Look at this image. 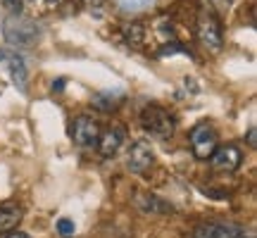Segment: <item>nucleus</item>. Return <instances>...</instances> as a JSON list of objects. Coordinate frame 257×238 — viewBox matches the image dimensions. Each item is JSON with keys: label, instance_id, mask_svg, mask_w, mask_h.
I'll use <instances>...</instances> for the list:
<instances>
[{"label": "nucleus", "instance_id": "f257e3e1", "mask_svg": "<svg viewBox=\"0 0 257 238\" xmlns=\"http://www.w3.org/2000/svg\"><path fill=\"white\" fill-rule=\"evenodd\" d=\"M3 36H5L10 46L31 48L41 38V27H38V22L29 17L10 15V17H5V24H3Z\"/></svg>", "mask_w": 257, "mask_h": 238}, {"label": "nucleus", "instance_id": "f03ea898", "mask_svg": "<svg viewBox=\"0 0 257 238\" xmlns=\"http://www.w3.org/2000/svg\"><path fill=\"white\" fill-rule=\"evenodd\" d=\"M141 124H143V129H146L150 136L162 138V141L174 134V117L165 107H157V105H150V107L143 110Z\"/></svg>", "mask_w": 257, "mask_h": 238}, {"label": "nucleus", "instance_id": "7ed1b4c3", "mask_svg": "<svg viewBox=\"0 0 257 238\" xmlns=\"http://www.w3.org/2000/svg\"><path fill=\"white\" fill-rule=\"evenodd\" d=\"M198 41H200L202 48H207L210 53H219L221 50V43H224L221 24L210 12L200 15V19H198Z\"/></svg>", "mask_w": 257, "mask_h": 238}, {"label": "nucleus", "instance_id": "20e7f679", "mask_svg": "<svg viewBox=\"0 0 257 238\" xmlns=\"http://www.w3.org/2000/svg\"><path fill=\"white\" fill-rule=\"evenodd\" d=\"M191 150L198 160H210V155L217 150V131L210 124H198L191 131Z\"/></svg>", "mask_w": 257, "mask_h": 238}, {"label": "nucleus", "instance_id": "39448f33", "mask_svg": "<svg viewBox=\"0 0 257 238\" xmlns=\"http://www.w3.org/2000/svg\"><path fill=\"white\" fill-rule=\"evenodd\" d=\"M0 64L5 67L12 76L15 86H19V91H27V79H29V69L24 57L19 55L17 50L12 48H0Z\"/></svg>", "mask_w": 257, "mask_h": 238}, {"label": "nucleus", "instance_id": "423d86ee", "mask_svg": "<svg viewBox=\"0 0 257 238\" xmlns=\"http://www.w3.org/2000/svg\"><path fill=\"white\" fill-rule=\"evenodd\" d=\"M98 136H100V127L98 122L88 114H81V117L74 119V127H72V141L76 146L88 148L93 143H98Z\"/></svg>", "mask_w": 257, "mask_h": 238}, {"label": "nucleus", "instance_id": "0eeeda50", "mask_svg": "<svg viewBox=\"0 0 257 238\" xmlns=\"http://www.w3.org/2000/svg\"><path fill=\"white\" fill-rule=\"evenodd\" d=\"M155 162V155H153V150L148 146L146 141H136L134 146L128 148V155H126V167L134 172V174H143L148 172L150 167Z\"/></svg>", "mask_w": 257, "mask_h": 238}, {"label": "nucleus", "instance_id": "6e6552de", "mask_svg": "<svg viewBox=\"0 0 257 238\" xmlns=\"http://www.w3.org/2000/svg\"><path fill=\"white\" fill-rule=\"evenodd\" d=\"M210 162L217 172H226V174H231V172H236V169L240 167V162H243V153H240L236 146H221L210 155Z\"/></svg>", "mask_w": 257, "mask_h": 238}, {"label": "nucleus", "instance_id": "1a4fd4ad", "mask_svg": "<svg viewBox=\"0 0 257 238\" xmlns=\"http://www.w3.org/2000/svg\"><path fill=\"white\" fill-rule=\"evenodd\" d=\"M124 138H126V131H124L121 127H110V129H105L100 136H98V150H100V155H102V157L117 155V150L121 148Z\"/></svg>", "mask_w": 257, "mask_h": 238}, {"label": "nucleus", "instance_id": "9d476101", "mask_svg": "<svg viewBox=\"0 0 257 238\" xmlns=\"http://www.w3.org/2000/svg\"><path fill=\"white\" fill-rule=\"evenodd\" d=\"M134 202H136V207L143 214H169L174 210L167 200H162L160 195H153V193H138Z\"/></svg>", "mask_w": 257, "mask_h": 238}, {"label": "nucleus", "instance_id": "9b49d317", "mask_svg": "<svg viewBox=\"0 0 257 238\" xmlns=\"http://www.w3.org/2000/svg\"><path fill=\"white\" fill-rule=\"evenodd\" d=\"M240 231L236 224H202L193 231V238H236Z\"/></svg>", "mask_w": 257, "mask_h": 238}, {"label": "nucleus", "instance_id": "f8f14e48", "mask_svg": "<svg viewBox=\"0 0 257 238\" xmlns=\"http://www.w3.org/2000/svg\"><path fill=\"white\" fill-rule=\"evenodd\" d=\"M121 100H124V95L117 91H100V93H93L91 98V105L95 107V110L100 112H112L117 110L121 105Z\"/></svg>", "mask_w": 257, "mask_h": 238}, {"label": "nucleus", "instance_id": "ddd939ff", "mask_svg": "<svg viewBox=\"0 0 257 238\" xmlns=\"http://www.w3.org/2000/svg\"><path fill=\"white\" fill-rule=\"evenodd\" d=\"M22 221V210L15 205L0 207V231H12Z\"/></svg>", "mask_w": 257, "mask_h": 238}, {"label": "nucleus", "instance_id": "4468645a", "mask_svg": "<svg viewBox=\"0 0 257 238\" xmlns=\"http://www.w3.org/2000/svg\"><path fill=\"white\" fill-rule=\"evenodd\" d=\"M143 36H146V31H143V24L134 22V24H126V27H124V38H126L128 43H134V46H141V43H143Z\"/></svg>", "mask_w": 257, "mask_h": 238}, {"label": "nucleus", "instance_id": "2eb2a0df", "mask_svg": "<svg viewBox=\"0 0 257 238\" xmlns=\"http://www.w3.org/2000/svg\"><path fill=\"white\" fill-rule=\"evenodd\" d=\"M117 5H119V10H124V12H141V10L150 8L155 0H114Z\"/></svg>", "mask_w": 257, "mask_h": 238}, {"label": "nucleus", "instance_id": "dca6fc26", "mask_svg": "<svg viewBox=\"0 0 257 238\" xmlns=\"http://www.w3.org/2000/svg\"><path fill=\"white\" fill-rule=\"evenodd\" d=\"M57 233L62 238H72L74 236V221L72 219H57Z\"/></svg>", "mask_w": 257, "mask_h": 238}, {"label": "nucleus", "instance_id": "f3484780", "mask_svg": "<svg viewBox=\"0 0 257 238\" xmlns=\"http://www.w3.org/2000/svg\"><path fill=\"white\" fill-rule=\"evenodd\" d=\"M210 5L214 12H219V15H226L231 10V5H233V0H210Z\"/></svg>", "mask_w": 257, "mask_h": 238}, {"label": "nucleus", "instance_id": "a211bd4d", "mask_svg": "<svg viewBox=\"0 0 257 238\" xmlns=\"http://www.w3.org/2000/svg\"><path fill=\"white\" fill-rule=\"evenodd\" d=\"M3 5H5V10H8L10 15H22L24 0H3Z\"/></svg>", "mask_w": 257, "mask_h": 238}, {"label": "nucleus", "instance_id": "6ab92c4d", "mask_svg": "<svg viewBox=\"0 0 257 238\" xmlns=\"http://www.w3.org/2000/svg\"><path fill=\"white\" fill-rule=\"evenodd\" d=\"M64 88V79H57V83H53V91H62Z\"/></svg>", "mask_w": 257, "mask_h": 238}, {"label": "nucleus", "instance_id": "aec40b11", "mask_svg": "<svg viewBox=\"0 0 257 238\" xmlns=\"http://www.w3.org/2000/svg\"><path fill=\"white\" fill-rule=\"evenodd\" d=\"M8 238H31L29 233H24V231H17V233H10Z\"/></svg>", "mask_w": 257, "mask_h": 238}, {"label": "nucleus", "instance_id": "412c9836", "mask_svg": "<svg viewBox=\"0 0 257 238\" xmlns=\"http://www.w3.org/2000/svg\"><path fill=\"white\" fill-rule=\"evenodd\" d=\"M248 143L250 146H255V129H250L248 131Z\"/></svg>", "mask_w": 257, "mask_h": 238}, {"label": "nucleus", "instance_id": "4be33fe9", "mask_svg": "<svg viewBox=\"0 0 257 238\" xmlns=\"http://www.w3.org/2000/svg\"><path fill=\"white\" fill-rule=\"evenodd\" d=\"M236 238H255V233H250V231H240Z\"/></svg>", "mask_w": 257, "mask_h": 238}, {"label": "nucleus", "instance_id": "5701e85b", "mask_svg": "<svg viewBox=\"0 0 257 238\" xmlns=\"http://www.w3.org/2000/svg\"><path fill=\"white\" fill-rule=\"evenodd\" d=\"M48 3H50V5H55V3H57V0H48Z\"/></svg>", "mask_w": 257, "mask_h": 238}]
</instances>
